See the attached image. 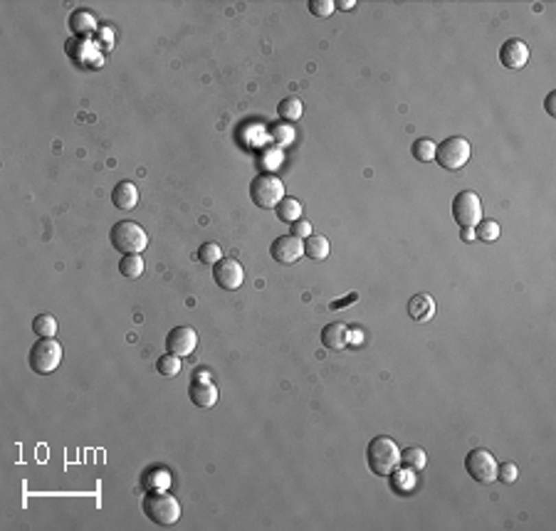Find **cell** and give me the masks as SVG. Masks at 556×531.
Returning a JSON list of instances; mask_svg holds the SVG:
<instances>
[{
    "instance_id": "cell-1",
    "label": "cell",
    "mask_w": 556,
    "mask_h": 531,
    "mask_svg": "<svg viewBox=\"0 0 556 531\" xmlns=\"http://www.w3.org/2000/svg\"><path fill=\"white\" fill-rule=\"evenodd\" d=\"M366 464L376 477H389L401 467V450L386 435H378L366 447Z\"/></svg>"
},
{
    "instance_id": "cell-2",
    "label": "cell",
    "mask_w": 556,
    "mask_h": 531,
    "mask_svg": "<svg viewBox=\"0 0 556 531\" xmlns=\"http://www.w3.org/2000/svg\"><path fill=\"white\" fill-rule=\"evenodd\" d=\"M143 514H146L154 524L159 526H173L181 519V504L178 499L168 494L166 489H151L143 497Z\"/></svg>"
},
{
    "instance_id": "cell-3",
    "label": "cell",
    "mask_w": 556,
    "mask_h": 531,
    "mask_svg": "<svg viewBox=\"0 0 556 531\" xmlns=\"http://www.w3.org/2000/svg\"><path fill=\"white\" fill-rule=\"evenodd\" d=\"M111 247L119 250L121 255H141L148 247V235L146 230L134 220H121L117 222L109 233Z\"/></svg>"
},
{
    "instance_id": "cell-4",
    "label": "cell",
    "mask_w": 556,
    "mask_h": 531,
    "mask_svg": "<svg viewBox=\"0 0 556 531\" xmlns=\"http://www.w3.org/2000/svg\"><path fill=\"white\" fill-rule=\"evenodd\" d=\"M284 198V183L275 173H259L250 183V200L257 208H277Z\"/></svg>"
},
{
    "instance_id": "cell-5",
    "label": "cell",
    "mask_w": 556,
    "mask_h": 531,
    "mask_svg": "<svg viewBox=\"0 0 556 531\" xmlns=\"http://www.w3.org/2000/svg\"><path fill=\"white\" fill-rule=\"evenodd\" d=\"M470 141L463 139V136H450L435 146V161L438 166L445 168V171H460L465 168V163L470 161Z\"/></svg>"
},
{
    "instance_id": "cell-6",
    "label": "cell",
    "mask_w": 556,
    "mask_h": 531,
    "mask_svg": "<svg viewBox=\"0 0 556 531\" xmlns=\"http://www.w3.org/2000/svg\"><path fill=\"white\" fill-rule=\"evenodd\" d=\"M27 364L37 376H47L62 364V344L55 339H40L27 353Z\"/></svg>"
},
{
    "instance_id": "cell-7",
    "label": "cell",
    "mask_w": 556,
    "mask_h": 531,
    "mask_svg": "<svg viewBox=\"0 0 556 531\" xmlns=\"http://www.w3.org/2000/svg\"><path fill=\"white\" fill-rule=\"evenodd\" d=\"M465 469L467 475L477 482V484H492L497 482V460L489 450L485 447H475L470 450L465 457Z\"/></svg>"
},
{
    "instance_id": "cell-8",
    "label": "cell",
    "mask_w": 556,
    "mask_h": 531,
    "mask_svg": "<svg viewBox=\"0 0 556 531\" xmlns=\"http://www.w3.org/2000/svg\"><path fill=\"white\" fill-rule=\"evenodd\" d=\"M452 217L460 228H477L482 220V200L477 193L463 191L452 198Z\"/></svg>"
},
{
    "instance_id": "cell-9",
    "label": "cell",
    "mask_w": 556,
    "mask_h": 531,
    "mask_svg": "<svg viewBox=\"0 0 556 531\" xmlns=\"http://www.w3.org/2000/svg\"><path fill=\"white\" fill-rule=\"evenodd\" d=\"M213 279H216L218 287L228 292L240 290L242 282H245V270L238 259L233 257H222L218 265H213Z\"/></svg>"
},
{
    "instance_id": "cell-10",
    "label": "cell",
    "mask_w": 556,
    "mask_h": 531,
    "mask_svg": "<svg viewBox=\"0 0 556 531\" xmlns=\"http://www.w3.org/2000/svg\"><path fill=\"white\" fill-rule=\"evenodd\" d=\"M270 255L279 265H294L304 257V240L294 235H279L277 240H272Z\"/></svg>"
},
{
    "instance_id": "cell-11",
    "label": "cell",
    "mask_w": 556,
    "mask_h": 531,
    "mask_svg": "<svg viewBox=\"0 0 556 531\" xmlns=\"http://www.w3.org/2000/svg\"><path fill=\"white\" fill-rule=\"evenodd\" d=\"M196 346H198V333L193 327H176L171 329L166 336L168 353H173V356H178V358L191 356V353L196 351Z\"/></svg>"
},
{
    "instance_id": "cell-12",
    "label": "cell",
    "mask_w": 556,
    "mask_h": 531,
    "mask_svg": "<svg viewBox=\"0 0 556 531\" xmlns=\"http://www.w3.org/2000/svg\"><path fill=\"white\" fill-rule=\"evenodd\" d=\"M500 62L507 69H524L526 62H529V47H526V43H522L517 37L507 40L500 47Z\"/></svg>"
},
{
    "instance_id": "cell-13",
    "label": "cell",
    "mask_w": 556,
    "mask_h": 531,
    "mask_svg": "<svg viewBox=\"0 0 556 531\" xmlns=\"http://www.w3.org/2000/svg\"><path fill=\"white\" fill-rule=\"evenodd\" d=\"M218 386L208 381V378H193V383L188 386V398L193 405L198 408H213L218 403Z\"/></svg>"
},
{
    "instance_id": "cell-14",
    "label": "cell",
    "mask_w": 556,
    "mask_h": 531,
    "mask_svg": "<svg viewBox=\"0 0 556 531\" xmlns=\"http://www.w3.org/2000/svg\"><path fill=\"white\" fill-rule=\"evenodd\" d=\"M111 203L119 210H134L139 203V188L131 180H121L117 183V188L111 191Z\"/></svg>"
},
{
    "instance_id": "cell-15",
    "label": "cell",
    "mask_w": 556,
    "mask_h": 531,
    "mask_svg": "<svg viewBox=\"0 0 556 531\" xmlns=\"http://www.w3.org/2000/svg\"><path fill=\"white\" fill-rule=\"evenodd\" d=\"M321 344L327 346L329 351H339V349H344L346 344H349V329H346V324H327V327L321 329Z\"/></svg>"
},
{
    "instance_id": "cell-16",
    "label": "cell",
    "mask_w": 556,
    "mask_h": 531,
    "mask_svg": "<svg viewBox=\"0 0 556 531\" xmlns=\"http://www.w3.org/2000/svg\"><path fill=\"white\" fill-rule=\"evenodd\" d=\"M408 314H410V319L413 321L432 319V314H435V302H432V296H428V294L410 296V302H408Z\"/></svg>"
},
{
    "instance_id": "cell-17",
    "label": "cell",
    "mask_w": 556,
    "mask_h": 531,
    "mask_svg": "<svg viewBox=\"0 0 556 531\" xmlns=\"http://www.w3.org/2000/svg\"><path fill=\"white\" fill-rule=\"evenodd\" d=\"M67 25H69V30H72L74 35H89V32L97 30V20H94L92 12L84 10V8H77V10H72Z\"/></svg>"
},
{
    "instance_id": "cell-18",
    "label": "cell",
    "mask_w": 556,
    "mask_h": 531,
    "mask_svg": "<svg viewBox=\"0 0 556 531\" xmlns=\"http://www.w3.org/2000/svg\"><path fill=\"white\" fill-rule=\"evenodd\" d=\"M304 257L314 259V262H321V259L329 257V240L324 235H309L304 240Z\"/></svg>"
},
{
    "instance_id": "cell-19",
    "label": "cell",
    "mask_w": 556,
    "mask_h": 531,
    "mask_svg": "<svg viewBox=\"0 0 556 531\" xmlns=\"http://www.w3.org/2000/svg\"><path fill=\"white\" fill-rule=\"evenodd\" d=\"M275 210H277V217L282 222H297L299 217H302V203H299L297 198H287V196H284Z\"/></svg>"
},
{
    "instance_id": "cell-20",
    "label": "cell",
    "mask_w": 556,
    "mask_h": 531,
    "mask_svg": "<svg viewBox=\"0 0 556 531\" xmlns=\"http://www.w3.org/2000/svg\"><path fill=\"white\" fill-rule=\"evenodd\" d=\"M428 462L426 457V450L423 447H415V445H410V447H406V450H401V464L408 469H423Z\"/></svg>"
},
{
    "instance_id": "cell-21",
    "label": "cell",
    "mask_w": 556,
    "mask_h": 531,
    "mask_svg": "<svg viewBox=\"0 0 556 531\" xmlns=\"http://www.w3.org/2000/svg\"><path fill=\"white\" fill-rule=\"evenodd\" d=\"M32 331H35L40 339H55L57 319L52 314H37L35 321H32Z\"/></svg>"
},
{
    "instance_id": "cell-22",
    "label": "cell",
    "mask_w": 556,
    "mask_h": 531,
    "mask_svg": "<svg viewBox=\"0 0 556 531\" xmlns=\"http://www.w3.org/2000/svg\"><path fill=\"white\" fill-rule=\"evenodd\" d=\"M277 114L284 119V121H297V119L304 114V104L297 97H287V99H282V102H279Z\"/></svg>"
},
{
    "instance_id": "cell-23",
    "label": "cell",
    "mask_w": 556,
    "mask_h": 531,
    "mask_svg": "<svg viewBox=\"0 0 556 531\" xmlns=\"http://www.w3.org/2000/svg\"><path fill=\"white\" fill-rule=\"evenodd\" d=\"M119 272H121L124 277H129V279L141 277V274H143L141 255H124L121 262H119Z\"/></svg>"
},
{
    "instance_id": "cell-24",
    "label": "cell",
    "mask_w": 556,
    "mask_h": 531,
    "mask_svg": "<svg viewBox=\"0 0 556 531\" xmlns=\"http://www.w3.org/2000/svg\"><path fill=\"white\" fill-rule=\"evenodd\" d=\"M435 146H438V143H432L430 139H418V141L413 143V148H410V154H413V158L420 161V163H430V161H435Z\"/></svg>"
},
{
    "instance_id": "cell-25",
    "label": "cell",
    "mask_w": 556,
    "mask_h": 531,
    "mask_svg": "<svg viewBox=\"0 0 556 531\" xmlns=\"http://www.w3.org/2000/svg\"><path fill=\"white\" fill-rule=\"evenodd\" d=\"M156 370H159L161 376H178L181 373V358L173 356V353H163V356L156 361Z\"/></svg>"
},
{
    "instance_id": "cell-26",
    "label": "cell",
    "mask_w": 556,
    "mask_h": 531,
    "mask_svg": "<svg viewBox=\"0 0 556 531\" xmlns=\"http://www.w3.org/2000/svg\"><path fill=\"white\" fill-rule=\"evenodd\" d=\"M198 259L210 267L218 265L222 259V247L218 245V242H205V245H200V250H198Z\"/></svg>"
},
{
    "instance_id": "cell-27",
    "label": "cell",
    "mask_w": 556,
    "mask_h": 531,
    "mask_svg": "<svg viewBox=\"0 0 556 531\" xmlns=\"http://www.w3.org/2000/svg\"><path fill=\"white\" fill-rule=\"evenodd\" d=\"M500 233H502L500 225H497L494 220H480L475 228V237L482 242H494L497 237H500Z\"/></svg>"
},
{
    "instance_id": "cell-28",
    "label": "cell",
    "mask_w": 556,
    "mask_h": 531,
    "mask_svg": "<svg viewBox=\"0 0 556 531\" xmlns=\"http://www.w3.org/2000/svg\"><path fill=\"white\" fill-rule=\"evenodd\" d=\"M334 10H336V3H334V0H309V12H312L314 18H329Z\"/></svg>"
},
{
    "instance_id": "cell-29",
    "label": "cell",
    "mask_w": 556,
    "mask_h": 531,
    "mask_svg": "<svg viewBox=\"0 0 556 531\" xmlns=\"http://www.w3.org/2000/svg\"><path fill=\"white\" fill-rule=\"evenodd\" d=\"M519 477V469L514 462H502L497 464V482H502V484H514Z\"/></svg>"
},
{
    "instance_id": "cell-30",
    "label": "cell",
    "mask_w": 556,
    "mask_h": 531,
    "mask_svg": "<svg viewBox=\"0 0 556 531\" xmlns=\"http://www.w3.org/2000/svg\"><path fill=\"white\" fill-rule=\"evenodd\" d=\"M294 237H299V240H307L309 235H312V222L304 220V217H299L297 222H292V233Z\"/></svg>"
},
{
    "instance_id": "cell-31",
    "label": "cell",
    "mask_w": 556,
    "mask_h": 531,
    "mask_svg": "<svg viewBox=\"0 0 556 531\" xmlns=\"http://www.w3.org/2000/svg\"><path fill=\"white\" fill-rule=\"evenodd\" d=\"M554 102H556V92H549V97H546V104H544V109H546V114H549V117H556Z\"/></svg>"
},
{
    "instance_id": "cell-32",
    "label": "cell",
    "mask_w": 556,
    "mask_h": 531,
    "mask_svg": "<svg viewBox=\"0 0 556 531\" xmlns=\"http://www.w3.org/2000/svg\"><path fill=\"white\" fill-rule=\"evenodd\" d=\"M460 240H463V242L475 240V228H463V230H460Z\"/></svg>"
},
{
    "instance_id": "cell-33",
    "label": "cell",
    "mask_w": 556,
    "mask_h": 531,
    "mask_svg": "<svg viewBox=\"0 0 556 531\" xmlns=\"http://www.w3.org/2000/svg\"><path fill=\"white\" fill-rule=\"evenodd\" d=\"M351 302H356V294H349L344 302H332V309H344V304H351Z\"/></svg>"
},
{
    "instance_id": "cell-34",
    "label": "cell",
    "mask_w": 556,
    "mask_h": 531,
    "mask_svg": "<svg viewBox=\"0 0 556 531\" xmlns=\"http://www.w3.org/2000/svg\"><path fill=\"white\" fill-rule=\"evenodd\" d=\"M354 5H356L354 0H339V3H336V8H339V10H351Z\"/></svg>"
}]
</instances>
